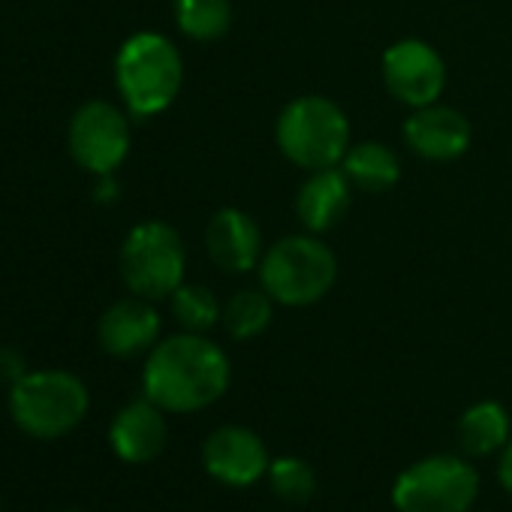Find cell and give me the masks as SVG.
<instances>
[{"label": "cell", "instance_id": "1", "mask_svg": "<svg viewBox=\"0 0 512 512\" xmlns=\"http://www.w3.org/2000/svg\"><path fill=\"white\" fill-rule=\"evenodd\" d=\"M142 386L145 398L166 413H196L220 401L226 392L229 359L214 341L184 332L154 344L145 362Z\"/></svg>", "mask_w": 512, "mask_h": 512}, {"label": "cell", "instance_id": "13", "mask_svg": "<svg viewBox=\"0 0 512 512\" xmlns=\"http://www.w3.org/2000/svg\"><path fill=\"white\" fill-rule=\"evenodd\" d=\"M407 145L428 160L461 157L470 145V124L461 112L449 106H422L404 124Z\"/></svg>", "mask_w": 512, "mask_h": 512}, {"label": "cell", "instance_id": "17", "mask_svg": "<svg viewBox=\"0 0 512 512\" xmlns=\"http://www.w3.org/2000/svg\"><path fill=\"white\" fill-rule=\"evenodd\" d=\"M344 175L350 178V184H356L368 193H383L398 181L401 163L386 145L362 142L344 154Z\"/></svg>", "mask_w": 512, "mask_h": 512}, {"label": "cell", "instance_id": "24", "mask_svg": "<svg viewBox=\"0 0 512 512\" xmlns=\"http://www.w3.org/2000/svg\"><path fill=\"white\" fill-rule=\"evenodd\" d=\"M67 512H82V509H67Z\"/></svg>", "mask_w": 512, "mask_h": 512}, {"label": "cell", "instance_id": "2", "mask_svg": "<svg viewBox=\"0 0 512 512\" xmlns=\"http://www.w3.org/2000/svg\"><path fill=\"white\" fill-rule=\"evenodd\" d=\"M88 407V386L70 371H28L10 386V416L37 440H58L76 431Z\"/></svg>", "mask_w": 512, "mask_h": 512}, {"label": "cell", "instance_id": "4", "mask_svg": "<svg viewBox=\"0 0 512 512\" xmlns=\"http://www.w3.org/2000/svg\"><path fill=\"white\" fill-rule=\"evenodd\" d=\"M260 278H263V290L275 302L305 308L320 302L332 290L338 278V263L335 253L317 238L293 235L278 241L263 256Z\"/></svg>", "mask_w": 512, "mask_h": 512}, {"label": "cell", "instance_id": "16", "mask_svg": "<svg viewBox=\"0 0 512 512\" xmlns=\"http://www.w3.org/2000/svg\"><path fill=\"white\" fill-rule=\"evenodd\" d=\"M509 425V413L497 401H479L458 419V443L464 455H494L509 443Z\"/></svg>", "mask_w": 512, "mask_h": 512}, {"label": "cell", "instance_id": "7", "mask_svg": "<svg viewBox=\"0 0 512 512\" xmlns=\"http://www.w3.org/2000/svg\"><path fill=\"white\" fill-rule=\"evenodd\" d=\"M121 278L139 299L157 302L172 296L184 281V244L178 232L160 220L130 229L121 247Z\"/></svg>", "mask_w": 512, "mask_h": 512}, {"label": "cell", "instance_id": "21", "mask_svg": "<svg viewBox=\"0 0 512 512\" xmlns=\"http://www.w3.org/2000/svg\"><path fill=\"white\" fill-rule=\"evenodd\" d=\"M172 314L187 332H208L220 320V305L208 287H178L172 293Z\"/></svg>", "mask_w": 512, "mask_h": 512}, {"label": "cell", "instance_id": "18", "mask_svg": "<svg viewBox=\"0 0 512 512\" xmlns=\"http://www.w3.org/2000/svg\"><path fill=\"white\" fill-rule=\"evenodd\" d=\"M175 22L190 40H217L232 25L229 0H175Z\"/></svg>", "mask_w": 512, "mask_h": 512}, {"label": "cell", "instance_id": "23", "mask_svg": "<svg viewBox=\"0 0 512 512\" xmlns=\"http://www.w3.org/2000/svg\"><path fill=\"white\" fill-rule=\"evenodd\" d=\"M497 479L500 485L512 494V440L500 449V464H497Z\"/></svg>", "mask_w": 512, "mask_h": 512}, {"label": "cell", "instance_id": "6", "mask_svg": "<svg viewBox=\"0 0 512 512\" xmlns=\"http://www.w3.org/2000/svg\"><path fill=\"white\" fill-rule=\"evenodd\" d=\"M479 473L458 455H431L398 473L392 503L398 512H470Z\"/></svg>", "mask_w": 512, "mask_h": 512}, {"label": "cell", "instance_id": "11", "mask_svg": "<svg viewBox=\"0 0 512 512\" xmlns=\"http://www.w3.org/2000/svg\"><path fill=\"white\" fill-rule=\"evenodd\" d=\"M166 410L157 407L151 398L130 401L127 407L118 410L109 428V443L115 455L127 464H148L154 461L169 440L166 428Z\"/></svg>", "mask_w": 512, "mask_h": 512}, {"label": "cell", "instance_id": "9", "mask_svg": "<svg viewBox=\"0 0 512 512\" xmlns=\"http://www.w3.org/2000/svg\"><path fill=\"white\" fill-rule=\"evenodd\" d=\"M202 464L211 479L229 488H247L269 476V449L260 434L241 425H223L202 443Z\"/></svg>", "mask_w": 512, "mask_h": 512}, {"label": "cell", "instance_id": "15", "mask_svg": "<svg viewBox=\"0 0 512 512\" xmlns=\"http://www.w3.org/2000/svg\"><path fill=\"white\" fill-rule=\"evenodd\" d=\"M350 205V178L344 172L332 169H317L305 187L299 190V217L311 232H326L332 229Z\"/></svg>", "mask_w": 512, "mask_h": 512}, {"label": "cell", "instance_id": "20", "mask_svg": "<svg viewBox=\"0 0 512 512\" xmlns=\"http://www.w3.org/2000/svg\"><path fill=\"white\" fill-rule=\"evenodd\" d=\"M269 485L275 491V497H281L284 503L302 506L311 500L314 488H317V476L314 467L302 458H275L269 467Z\"/></svg>", "mask_w": 512, "mask_h": 512}, {"label": "cell", "instance_id": "19", "mask_svg": "<svg viewBox=\"0 0 512 512\" xmlns=\"http://www.w3.org/2000/svg\"><path fill=\"white\" fill-rule=\"evenodd\" d=\"M269 323H272V296L260 290H241L223 308V326L238 341L263 335Z\"/></svg>", "mask_w": 512, "mask_h": 512}, {"label": "cell", "instance_id": "8", "mask_svg": "<svg viewBox=\"0 0 512 512\" xmlns=\"http://www.w3.org/2000/svg\"><path fill=\"white\" fill-rule=\"evenodd\" d=\"M67 145L73 160L85 172L109 175L124 163L130 151V124L118 106L106 100H91L76 109L67 130Z\"/></svg>", "mask_w": 512, "mask_h": 512}, {"label": "cell", "instance_id": "10", "mask_svg": "<svg viewBox=\"0 0 512 512\" xmlns=\"http://www.w3.org/2000/svg\"><path fill=\"white\" fill-rule=\"evenodd\" d=\"M383 79L401 103L422 109L443 94L446 67L428 43L404 40L383 55Z\"/></svg>", "mask_w": 512, "mask_h": 512}, {"label": "cell", "instance_id": "14", "mask_svg": "<svg viewBox=\"0 0 512 512\" xmlns=\"http://www.w3.org/2000/svg\"><path fill=\"white\" fill-rule=\"evenodd\" d=\"M208 253L211 260L238 275V272H247L260 263V253H263V238H260V229L256 223L244 214V211H235V208H223L211 217L208 223Z\"/></svg>", "mask_w": 512, "mask_h": 512}, {"label": "cell", "instance_id": "5", "mask_svg": "<svg viewBox=\"0 0 512 512\" xmlns=\"http://www.w3.org/2000/svg\"><path fill=\"white\" fill-rule=\"evenodd\" d=\"M281 151L305 169H332L350 148L347 115L326 97H302L290 103L278 121Z\"/></svg>", "mask_w": 512, "mask_h": 512}, {"label": "cell", "instance_id": "22", "mask_svg": "<svg viewBox=\"0 0 512 512\" xmlns=\"http://www.w3.org/2000/svg\"><path fill=\"white\" fill-rule=\"evenodd\" d=\"M25 374H28V368H25L22 353L13 350V347H0V383L13 386V383L22 380Z\"/></svg>", "mask_w": 512, "mask_h": 512}, {"label": "cell", "instance_id": "3", "mask_svg": "<svg viewBox=\"0 0 512 512\" xmlns=\"http://www.w3.org/2000/svg\"><path fill=\"white\" fill-rule=\"evenodd\" d=\"M184 64L178 49L160 34L130 37L115 58V82L136 118L160 115L178 97Z\"/></svg>", "mask_w": 512, "mask_h": 512}, {"label": "cell", "instance_id": "12", "mask_svg": "<svg viewBox=\"0 0 512 512\" xmlns=\"http://www.w3.org/2000/svg\"><path fill=\"white\" fill-rule=\"evenodd\" d=\"M160 335V317L148 305V299H124L115 302L97 326L100 347L115 359H133L145 350H154Z\"/></svg>", "mask_w": 512, "mask_h": 512}]
</instances>
